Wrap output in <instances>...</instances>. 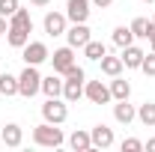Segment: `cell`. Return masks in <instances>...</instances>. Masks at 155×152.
<instances>
[{
	"instance_id": "cell-1",
	"label": "cell",
	"mask_w": 155,
	"mask_h": 152,
	"mask_svg": "<svg viewBox=\"0 0 155 152\" xmlns=\"http://www.w3.org/2000/svg\"><path fill=\"white\" fill-rule=\"evenodd\" d=\"M63 128H57L54 122H42V125H36L33 128V143L36 146H51V149H57V146H63Z\"/></svg>"
},
{
	"instance_id": "cell-2",
	"label": "cell",
	"mask_w": 155,
	"mask_h": 152,
	"mask_svg": "<svg viewBox=\"0 0 155 152\" xmlns=\"http://www.w3.org/2000/svg\"><path fill=\"white\" fill-rule=\"evenodd\" d=\"M42 90V75H39L36 66H24V72L18 75V95L24 98H33Z\"/></svg>"
},
{
	"instance_id": "cell-3",
	"label": "cell",
	"mask_w": 155,
	"mask_h": 152,
	"mask_svg": "<svg viewBox=\"0 0 155 152\" xmlns=\"http://www.w3.org/2000/svg\"><path fill=\"white\" fill-rule=\"evenodd\" d=\"M42 116H45V122L63 125V122L69 119V107H66V101H60V98H48V101L42 104Z\"/></svg>"
},
{
	"instance_id": "cell-4",
	"label": "cell",
	"mask_w": 155,
	"mask_h": 152,
	"mask_svg": "<svg viewBox=\"0 0 155 152\" xmlns=\"http://www.w3.org/2000/svg\"><path fill=\"white\" fill-rule=\"evenodd\" d=\"M21 57H24L27 66H39V63L51 60V51H48V45H45V42H27V45L21 48Z\"/></svg>"
},
{
	"instance_id": "cell-5",
	"label": "cell",
	"mask_w": 155,
	"mask_h": 152,
	"mask_svg": "<svg viewBox=\"0 0 155 152\" xmlns=\"http://www.w3.org/2000/svg\"><path fill=\"white\" fill-rule=\"evenodd\" d=\"M84 95H87L93 104H107V101H110V87H104L101 81H87V84H84Z\"/></svg>"
},
{
	"instance_id": "cell-6",
	"label": "cell",
	"mask_w": 155,
	"mask_h": 152,
	"mask_svg": "<svg viewBox=\"0 0 155 152\" xmlns=\"http://www.w3.org/2000/svg\"><path fill=\"white\" fill-rule=\"evenodd\" d=\"M66 18L72 24H84L90 18V0H69L66 3Z\"/></svg>"
},
{
	"instance_id": "cell-7",
	"label": "cell",
	"mask_w": 155,
	"mask_h": 152,
	"mask_svg": "<svg viewBox=\"0 0 155 152\" xmlns=\"http://www.w3.org/2000/svg\"><path fill=\"white\" fill-rule=\"evenodd\" d=\"M42 24H45V33H48V36H66L69 18H66V12H48Z\"/></svg>"
},
{
	"instance_id": "cell-8",
	"label": "cell",
	"mask_w": 155,
	"mask_h": 152,
	"mask_svg": "<svg viewBox=\"0 0 155 152\" xmlns=\"http://www.w3.org/2000/svg\"><path fill=\"white\" fill-rule=\"evenodd\" d=\"M51 63H54V72H57V75H66V69L75 63V48H72V45L57 48V51L51 54Z\"/></svg>"
},
{
	"instance_id": "cell-9",
	"label": "cell",
	"mask_w": 155,
	"mask_h": 152,
	"mask_svg": "<svg viewBox=\"0 0 155 152\" xmlns=\"http://www.w3.org/2000/svg\"><path fill=\"white\" fill-rule=\"evenodd\" d=\"M90 137H93V149H107V146H114V128H107L104 122H101V125H93V128H90Z\"/></svg>"
},
{
	"instance_id": "cell-10",
	"label": "cell",
	"mask_w": 155,
	"mask_h": 152,
	"mask_svg": "<svg viewBox=\"0 0 155 152\" xmlns=\"http://www.w3.org/2000/svg\"><path fill=\"white\" fill-rule=\"evenodd\" d=\"M66 39H69V45H72V48H84V45L93 39V36H90L87 21H84V24H72V27L66 30Z\"/></svg>"
},
{
	"instance_id": "cell-11",
	"label": "cell",
	"mask_w": 155,
	"mask_h": 152,
	"mask_svg": "<svg viewBox=\"0 0 155 152\" xmlns=\"http://www.w3.org/2000/svg\"><path fill=\"white\" fill-rule=\"evenodd\" d=\"M114 119H116V122H122V125H128V122H134V119H137V107H134V104H128V98H122V101H116V104H114Z\"/></svg>"
},
{
	"instance_id": "cell-12",
	"label": "cell",
	"mask_w": 155,
	"mask_h": 152,
	"mask_svg": "<svg viewBox=\"0 0 155 152\" xmlns=\"http://www.w3.org/2000/svg\"><path fill=\"white\" fill-rule=\"evenodd\" d=\"M0 137H3V143L6 146H21V140H24V128H21L18 122H6L3 125V131H0Z\"/></svg>"
},
{
	"instance_id": "cell-13",
	"label": "cell",
	"mask_w": 155,
	"mask_h": 152,
	"mask_svg": "<svg viewBox=\"0 0 155 152\" xmlns=\"http://www.w3.org/2000/svg\"><path fill=\"white\" fill-rule=\"evenodd\" d=\"M84 84L87 81H81V78H66L63 81V98L66 101H78L84 95Z\"/></svg>"
},
{
	"instance_id": "cell-14",
	"label": "cell",
	"mask_w": 155,
	"mask_h": 152,
	"mask_svg": "<svg viewBox=\"0 0 155 152\" xmlns=\"http://www.w3.org/2000/svg\"><path fill=\"white\" fill-rule=\"evenodd\" d=\"M143 57H146V54H143L137 45H128V48H122V66H125V69H140Z\"/></svg>"
},
{
	"instance_id": "cell-15",
	"label": "cell",
	"mask_w": 155,
	"mask_h": 152,
	"mask_svg": "<svg viewBox=\"0 0 155 152\" xmlns=\"http://www.w3.org/2000/svg\"><path fill=\"white\" fill-rule=\"evenodd\" d=\"M128 95H131V84H128L125 78L116 75L114 81H110V98H114V101H122V98H128Z\"/></svg>"
},
{
	"instance_id": "cell-16",
	"label": "cell",
	"mask_w": 155,
	"mask_h": 152,
	"mask_svg": "<svg viewBox=\"0 0 155 152\" xmlns=\"http://www.w3.org/2000/svg\"><path fill=\"white\" fill-rule=\"evenodd\" d=\"M98 63H101V72H104L107 78L122 75V69H125V66H122V57H110V54H104V57L98 60Z\"/></svg>"
},
{
	"instance_id": "cell-17",
	"label": "cell",
	"mask_w": 155,
	"mask_h": 152,
	"mask_svg": "<svg viewBox=\"0 0 155 152\" xmlns=\"http://www.w3.org/2000/svg\"><path fill=\"white\" fill-rule=\"evenodd\" d=\"M69 146L75 152H87V149H93V137H90V131H72V137H69Z\"/></svg>"
},
{
	"instance_id": "cell-18",
	"label": "cell",
	"mask_w": 155,
	"mask_h": 152,
	"mask_svg": "<svg viewBox=\"0 0 155 152\" xmlns=\"http://www.w3.org/2000/svg\"><path fill=\"white\" fill-rule=\"evenodd\" d=\"M9 27H21V30H27V33H33V18H30V9H15V15L9 18Z\"/></svg>"
},
{
	"instance_id": "cell-19",
	"label": "cell",
	"mask_w": 155,
	"mask_h": 152,
	"mask_svg": "<svg viewBox=\"0 0 155 152\" xmlns=\"http://www.w3.org/2000/svg\"><path fill=\"white\" fill-rule=\"evenodd\" d=\"M104 54H107V45H104V42H96V39H90V42L84 45V57L93 60V63H98Z\"/></svg>"
},
{
	"instance_id": "cell-20",
	"label": "cell",
	"mask_w": 155,
	"mask_h": 152,
	"mask_svg": "<svg viewBox=\"0 0 155 152\" xmlns=\"http://www.w3.org/2000/svg\"><path fill=\"white\" fill-rule=\"evenodd\" d=\"M42 93L48 95V98H60V95H63V81L54 78V75L42 78Z\"/></svg>"
},
{
	"instance_id": "cell-21",
	"label": "cell",
	"mask_w": 155,
	"mask_h": 152,
	"mask_svg": "<svg viewBox=\"0 0 155 152\" xmlns=\"http://www.w3.org/2000/svg\"><path fill=\"white\" fill-rule=\"evenodd\" d=\"M6 42H9L12 48H18V51H21V48L30 42V33L21 30V27H9V30H6Z\"/></svg>"
},
{
	"instance_id": "cell-22",
	"label": "cell",
	"mask_w": 155,
	"mask_h": 152,
	"mask_svg": "<svg viewBox=\"0 0 155 152\" xmlns=\"http://www.w3.org/2000/svg\"><path fill=\"white\" fill-rule=\"evenodd\" d=\"M114 45L116 48H128V45H134V33H131V27H116L114 30Z\"/></svg>"
},
{
	"instance_id": "cell-23",
	"label": "cell",
	"mask_w": 155,
	"mask_h": 152,
	"mask_svg": "<svg viewBox=\"0 0 155 152\" xmlns=\"http://www.w3.org/2000/svg\"><path fill=\"white\" fill-rule=\"evenodd\" d=\"M137 119H140L146 128H152L155 125V101H143V104L137 107Z\"/></svg>"
},
{
	"instance_id": "cell-24",
	"label": "cell",
	"mask_w": 155,
	"mask_h": 152,
	"mask_svg": "<svg viewBox=\"0 0 155 152\" xmlns=\"http://www.w3.org/2000/svg\"><path fill=\"white\" fill-rule=\"evenodd\" d=\"M0 95H18V78L3 72L0 75Z\"/></svg>"
},
{
	"instance_id": "cell-25",
	"label": "cell",
	"mask_w": 155,
	"mask_h": 152,
	"mask_svg": "<svg viewBox=\"0 0 155 152\" xmlns=\"http://www.w3.org/2000/svg\"><path fill=\"white\" fill-rule=\"evenodd\" d=\"M128 27H131V33H134V36L146 39V27H149V21H146V18H134L131 24H128Z\"/></svg>"
},
{
	"instance_id": "cell-26",
	"label": "cell",
	"mask_w": 155,
	"mask_h": 152,
	"mask_svg": "<svg viewBox=\"0 0 155 152\" xmlns=\"http://www.w3.org/2000/svg\"><path fill=\"white\" fill-rule=\"evenodd\" d=\"M140 72H143V75H149V78H155V51L143 57V63H140Z\"/></svg>"
},
{
	"instance_id": "cell-27",
	"label": "cell",
	"mask_w": 155,
	"mask_h": 152,
	"mask_svg": "<svg viewBox=\"0 0 155 152\" xmlns=\"http://www.w3.org/2000/svg\"><path fill=\"white\" fill-rule=\"evenodd\" d=\"M15 9H18V0H0V15L3 18H12Z\"/></svg>"
},
{
	"instance_id": "cell-28",
	"label": "cell",
	"mask_w": 155,
	"mask_h": 152,
	"mask_svg": "<svg viewBox=\"0 0 155 152\" xmlns=\"http://www.w3.org/2000/svg\"><path fill=\"white\" fill-rule=\"evenodd\" d=\"M143 149V140H137V137H125L122 140V152H140Z\"/></svg>"
},
{
	"instance_id": "cell-29",
	"label": "cell",
	"mask_w": 155,
	"mask_h": 152,
	"mask_svg": "<svg viewBox=\"0 0 155 152\" xmlns=\"http://www.w3.org/2000/svg\"><path fill=\"white\" fill-rule=\"evenodd\" d=\"M63 78H81V81H87V75H84V69H81L78 63H72V66L66 69V75H63Z\"/></svg>"
},
{
	"instance_id": "cell-30",
	"label": "cell",
	"mask_w": 155,
	"mask_h": 152,
	"mask_svg": "<svg viewBox=\"0 0 155 152\" xmlns=\"http://www.w3.org/2000/svg\"><path fill=\"white\" fill-rule=\"evenodd\" d=\"M90 3H93V6H98V9H107L114 0H90Z\"/></svg>"
},
{
	"instance_id": "cell-31",
	"label": "cell",
	"mask_w": 155,
	"mask_h": 152,
	"mask_svg": "<svg viewBox=\"0 0 155 152\" xmlns=\"http://www.w3.org/2000/svg\"><path fill=\"white\" fill-rule=\"evenodd\" d=\"M6 30H9V21H6V18H3V15H0V36H3Z\"/></svg>"
},
{
	"instance_id": "cell-32",
	"label": "cell",
	"mask_w": 155,
	"mask_h": 152,
	"mask_svg": "<svg viewBox=\"0 0 155 152\" xmlns=\"http://www.w3.org/2000/svg\"><path fill=\"white\" fill-rule=\"evenodd\" d=\"M143 149H149V152H155V137H149L146 143H143Z\"/></svg>"
},
{
	"instance_id": "cell-33",
	"label": "cell",
	"mask_w": 155,
	"mask_h": 152,
	"mask_svg": "<svg viewBox=\"0 0 155 152\" xmlns=\"http://www.w3.org/2000/svg\"><path fill=\"white\" fill-rule=\"evenodd\" d=\"M30 3H33V6H48L51 0H30Z\"/></svg>"
},
{
	"instance_id": "cell-34",
	"label": "cell",
	"mask_w": 155,
	"mask_h": 152,
	"mask_svg": "<svg viewBox=\"0 0 155 152\" xmlns=\"http://www.w3.org/2000/svg\"><path fill=\"white\" fill-rule=\"evenodd\" d=\"M149 48H152V51H155V36H152V39H149Z\"/></svg>"
},
{
	"instance_id": "cell-35",
	"label": "cell",
	"mask_w": 155,
	"mask_h": 152,
	"mask_svg": "<svg viewBox=\"0 0 155 152\" xmlns=\"http://www.w3.org/2000/svg\"><path fill=\"white\" fill-rule=\"evenodd\" d=\"M143 3H155V0H143Z\"/></svg>"
},
{
	"instance_id": "cell-36",
	"label": "cell",
	"mask_w": 155,
	"mask_h": 152,
	"mask_svg": "<svg viewBox=\"0 0 155 152\" xmlns=\"http://www.w3.org/2000/svg\"><path fill=\"white\" fill-rule=\"evenodd\" d=\"M152 21H155V15H152Z\"/></svg>"
}]
</instances>
